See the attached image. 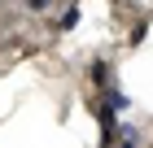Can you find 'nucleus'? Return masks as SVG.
I'll list each match as a JSON object with an SVG mask.
<instances>
[{
	"label": "nucleus",
	"mask_w": 153,
	"mask_h": 148,
	"mask_svg": "<svg viewBox=\"0 0 153 148\" xmlns=\"http://www.w3.org/2000/svg\"><path fill=\"white\" fill-rule=\"evenodd\" d=\"M92 83L96 87H109V61H92Z\"/></svg>",
	"instance_id": "obj_1"
},
{
	"label": "nucleus",
	"mask_w": 153,
	"mask_h": 148,
	"mask_svg": "<svg viewBox=\"0 0 153 148\" xmlns=\"http://www.w3.org/2000/svg\"><path fill=\"white\" fill-rule=\"evenodd\" d=\"M74 26H79V9H66L61 22H57V31H74Z\"/></svg>",
	"instance_id": "obj_2"
},
{
	"label": "nucleus",
	"mask_w": 153,
	"mask_h": 148,
	"mask_svg": "<svg viewBox=\"0 0 153 148\" xmlns=\"http://www.w3.org/2000/svg\"><path fill=\"white\" fill-rule=\"evenodd\" d=\"M114 135L123 139V144H140V131H136V126H118Z\"/></svg>",
	"instance_id": "obj_3"
},
{
	"label": "nucleus",
	"mask_w": 153,
	"mask_h": 148,
	"mask_svg": "<svg viewBox=\"0 0 153 148\" xmlns=\"http://www.w3.org/2000/svg\"><path fill=\"white\" fill-rule=\"evenodd\" d=\"M53 4H57V0H26V9H31V13H48Z\"/></svg>",
	"instance_id": "obj_4"
}]
</instances>
